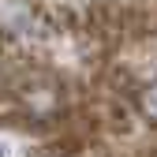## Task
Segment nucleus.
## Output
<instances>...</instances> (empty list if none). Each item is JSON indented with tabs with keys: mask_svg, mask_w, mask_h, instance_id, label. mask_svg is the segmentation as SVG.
<instances>
[{
	"mask_svg": "<svg viewBox=\"0 0 157 157\" xmlns=\"http://www.w3.org/2000/svg\"><path fill=\"white\" fill-rule=\"evenodd\" d=\"M142 109H146L150 120H157V82H153V86H146V94H142Z\"/></svg>",
	"mask_w": 157,
	"mask_h": 157,
	"instance_id": "1",
	"label": "nucleus"
},
{
	"mask_svg": "<svg viewBox=\"0 0 157 157\" xmlns=\"http://www.w3.org/2000/svg\"><path fill=\"white\" fill-rule=\"evenodd\" d=\"M0 157H8V142H0Z\"/></svg>",
	"mask_w": 157,
	"mask_h": 157,
	"instance_id": "2",
	"label": "nucleus"
}]
</instances>
